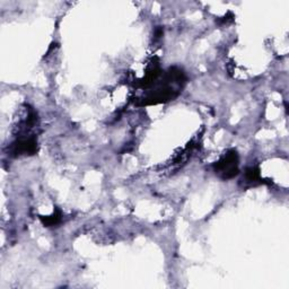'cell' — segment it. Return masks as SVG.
Masks as SVG:
<instances>
[{"label":"cell","instance_id":"6da1fadb","mask_svg":"<svg viewBox=\"0 0 289 289\" xmlns=\"http://www.w3.org/2000/svg\"><path fill=\"white\" fill-rule=\"evenodd\" d=\"M187 82L183 70L172 67L166 71L163 81L156 82L142 98L141 105H156L167 103L179 96L181 88Z\"/></svg>","mask_w":289,"mask_h":289},{"label":"cell","instance_id":"7a4b0ae2","mask_svg":"<svg viewBox=\"0 0 289 289\" xmlns=\"http://www.w3.org/2000/svg\"><path fill=\"white\" fill-rule=\"evenodd\" d=\"M213 169L224 180L234 179L235 176L239 175V155H237L236 150H229L227 154H225L213 165Z\"/></svg>","mask_w":289,"mask_h":289},{"label":"cell","instance_id":"3957f363","mask_svg":"<svg viewBox=\"0 0 289 289\" xmlns=\"http://www.w3.org/2000/svg\"><path fill=\"white\" fill-rule=\"evenodd\" d=\"M38 152V141L35 138H25V139H19L13 144L11 153L14 156L29 155L32 156Z\"/></svg>","mask_w":289,"mask_h":289},{"label":"cell","instance_id":"277c9868","mask_svg":"<svg viewBox=\"0 0 289 289\" xmlns=\"http://www.w3.org/2000/svg\"><path fill=\"white\" fill-rule=\"evenodd\" d=\"M40 219H41L42 224L44 225L45 227H53L61 221V213L58 210H55L52 215L46 216V217L42 216V217H40Z\"/></svg>","mask_w":289,"mask_h":289},{"label":"cell","instance_id":"5b68a950","mask_svg":"<svg viewBox=\"0 0 289 289\" xmlns=\"http://www.w3.org/2000/svg\"><path fill=\"white\" fill-rule=\"evenodd\" d=\"M245 180L250 183H255V182L261 181V173L260 168L256 166H251L245 171Z\"/></svg>","mask_w":289,"mask_h":289},{"label":"cell","instance_id":"8992f818","mask_svg":"<svg viewBox=\"0 0 289 289\" xmlns=\"http://www.w3.org/2000/svg\"><path fill=\"white\" fill-rule=\"evenodd\" d=\"M163 33H164L163 29H161V27H158V29H157L156 32H155V37H156V39H160L161 37H163Z\"/></svg>","mask_w":289,"mask_h":289}]
</instances>
